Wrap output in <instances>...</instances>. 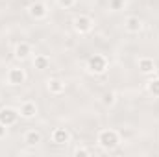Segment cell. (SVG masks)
I'll list each match as a JSON object with an SVG mask.
<instances>
[{
    "label": "cell",
    "mask_w": 159,
    "mask_h": 157,
    "mask_svg": "<svg viewBox=\"0 0 159 157\" xmlns=\"http://www.w3.org/2000/svg\"><path fill=\"white\" fill-rule=\"evenodd\" d=\"M32 63H34V69H37V70H46V69H50V57H48L46 54H35Z\"/></svg>",
    "instance_id": "14"
},
{
    "label": "cell",
    "mask_w": 159,
    "mask_h": 157,
    "mask_svg": "<svg viewBox=\"0 0 159 157\" xmlns=\"http://www.w3.org/2000/svg\"><path fill=\"white\" fill-rule=\"evenodd\" d=\"M74 155H91V150L81 146V148H76V150H74Z\"/></svg>",
    "instance_id": "19"
},
{
    "label": "cell",
    "mask_w": 159,
    "mask_h": 157,
    "mask_svg": "<svg viewBox=\"0 0 159 157\" xmlns=\"http://www.w3.org/2000/svg\"><path fill=\"white\" fill-rule=\"evenodd\" d=\"M102 104H104L106 107H113V105L117 104V92H115V91H106V92L102 94Z\"/></svg>",
    "instance_id": "15"
},
{
    "label": "cell",
    "mask_w": 159,
    "mask_h": 157,
    "mask_svg": "<svg viewBox=\"0 0 159 157\" xmlns=\"http://www.w3.org/2000/svg\"><path fill=\"white\" fill-rule=\"evenodd\" d=\"M28 15L34 20H44L48 17V7H46L44 2H32L28 6Z\"/></svg>",
    "instance_id": "8"
},
{
    "label": "cell",
    "mask_w": 159,
    "mask_h": 157,
    "mask_svg": "<svg viewBox=\"0 0 159 157\" xmlns=\"http://www.w3.org/2000/svg\"><path fill=\"white\" fill-rule=\"evenodd\" d=\"M37 113H39V107H37V104H35L34 100H24V102H20V105H19V115H20V118L32 120V118L37 117Z\"/></svg>",
    "instance_id": "6"
},
{
    "label": "cell",
    "mask_w": 159,
    "mask_h": 157,
    "mask_svg": "<svg viewBox=\"0 0 159 157\" xmlns=\"http://www.w3.org/2000/svg\"><path fill=\"white\" fill-rule=\"evenodd\" d=\"M143 28H144V22H143V19L137 17V15H129V17L124 20V30H126L128 34H141Z\"/></svg>",
    "instance_id": "9"
},
{
    "label": "cell",
    "mask_w": 159,
    "mask_h": 157,
    "mask_svg": "<svg viewBox=\"0 0 159 157\" xmlns=\"http://www.w3.org/2000/svg\"><path fill=\"white\" fill-rule=\"evenodd\" d=\"M7 137V128L4 124H0V139H6Z\"/></svg>",
    "instance_id": "20"
},
{
    "label": "cell",
    "mask_w": 159,
    "mask_h": 157,
    "mask_svg": "<svg viewBox=\"0 0 159 157\" xmlns=\"http://www.w3.org/2000/svg\"><path fill=\"white\" fill-rule=\"evenodd\" d=\"M96 142L100 148L111 152L115 150L117 146L120 144V135L117 129H111V128H106V129H100L98 131V137H96Z\"/></svg>",
    "instance_id": "1"
},
{
    "label": "cell",
    "mask_w": 159,
    "mask_h": 157,
    "mask_svg": "<svg viewBox=\"0 0 159 157\" xmlns=\"http://www.w3.org/2000/svg\"><path fill=\"white\" fill-rule=\"evenodd\" d=\"M146 91H148L152 96L159 98V78L157 76H154L152 79H148V83H146Z\"/></svg>",
    "instance_id": "16"
},
{
    "label": "cell",
    "mask_w": 159,
    "mask_h": 157,
    "mask_svg": "<svg viewBox=\"0 0 159 157\" xmlns=\"http://www.w3.org/2000/svg\"><path fill=\"white\" fill-rule=\"evenodd\" d=\"M154 76H157V78H159V69H156V72H154Z\"/></svg>",
    "instance_id": "21"
},
{
    "label": "cell",
    "mask_w": 159,
    "mask_h": 157,
    "mask_svg": "<svg viewBox=\"0 0 159 157\" xmlns=\"http://www.w3.org/2000/svg\"><path fill=\"white\" fill-rule=\"evenodd\" d=\"M22 141H24L26 146H37V144L43 142V135H41L39 129H28V131L24 133Z\"/></svg>",
    "instance_id": "13"
},
{
    "label": "cell",
    "mask_w": 159,
    "mask_h": 157,
    "mask_svg": "<svg viewBox=\"0 0 159 157\" xmlns=\"http://www.w3.org/2000/svg\"><path fill=\"white\" fill-rule=\"evenodd\" d=\"M72 28L78 32L80 35H85V34H91L93 32V28H94V20H93V17H89V15H78V17H74L72 19Z\"/></svg>",
    "instance_id": "3"
},
{
    "label": "cell",
    "mask_w": 159,
    "mask_h": 157,
    "mask_svg": "<svg viewBox=\"0 0 159 157\" xmlns=\"http://www.w3.org/2000/svg\"><path fill=\"white\" fill-rule=\"evenodd\" d=\"M65 81H61L59 78H48L46 79V91L50 92V94H54V96H59V94H63L65 92Z\"/></svg>",
    "instance_id": "10"
},
{
    "label": "cell",
    "mask_w": 159,
    "mask_h": 157,
    "mask_svg": "<svg viewBox=\"0 0 159 157\" xmlns=\"http://www.w3.org/2000/svg\"><path fill=\"white\" fill-rule=\"evenodd\" d=\"M57 2V6L59 7H63V9H70V7H74L76 6V2L78 0H56Z\"/></svg>",
    "instance_id": "18"
},
{
    "label": "cell",
    "mask_w": 159,
    "mask_h": 157,
    "mask_svg": "<svg viewBox=\"0 0 159 157\" xmlns=\"http://www.w3.org/2000/svg\"><path fill=\"white\" fill-rule=\"evenodd\" d=\"M126 6H128V0H107V7H109V11H124L126 9Z\"/></svg>",
    "instance_id": "17"
},
{
    "label": "cell",
    "mask_w": 159,
    "mask_h": 157,
    "mask_svg": "<svg viewBox=\"0 0 159 157\" xmlns=\"http://www.w3.org/2000/svg\"><path fill=\"white\" fill-rule=\"evenodd\" d=\"M19 109H15V107H9V105H6V107H0V124H4L6 128H11V126H15L17 122H19Z\"/></svg>",
    "instance_id": "4"
},
{
    "label": "cell",
    "mask_w": 159,
    "mask_h": 157,
    "mask_svg": "<svg viewBox=\"0 0 159 157\" xmlns=\"http://www.w3.org/2000/svg\"><path fill=\"white\" fill-rule=\"evenodd\" d=\"M6 81H7V85H13V87L22 85L26 81L24 69H20V67H9L7 72H6Z\"/></svg>",
    "instance_id": "5"
},
{
    "label": "cell",
    "mask_w": 159,
    "mask_h": 157,
    "mask_svg": "<svg viewBox=\"0 0 159 157\" xmlns=\"http://www.w3.org/2000/svg\"><path fill=\"white\" fill-rule=\"evenodd\" d=\"M50 141L56 146H65V144L70 142V131L67 128H54L52 133H50Z\"/></svg>",
    "instance_id": "7"
},
{
    "label": "cell",
    "mask_w": 159,
    "mask_h": 157,
    "mask_svg": "<svg viewBox=\"0 0 159 157\" xmlns=\"http://www.w3.org/2000/svg\"><path fill=\"white\" fill-rule=\"evenodd\" d=\"M87 72H91V74H94V76H102V74H106L107 72V69H109V61H107V57L104 56V54H93L89 59H87Z\"/></svg>",
    "instance_id": "2"
},
{
    "label": "cell",
    "mask_w": 159,
    "mask_h": 157,
    "mask_svg": "<svg viewBox=\"0 0 159 157\" xmlns=\"http://www.w3.org/2000/svg\"><path fill=\"white\" fill-rule=\"evenodd\" d=\"M137 67H139V70H141L143 74H154L156 69H157L156 61H154L152 57H146V56H143V57L137 59Z\"/></svg>",
    "instance_id": "12"
},
{
    "label": "cell",
    "mask_w": 159,
    "mask_h": 157,
    "mask_svg": "<svg viewBox=\"0 0 159 157\" xmlns=\"http://www.w3.org/2000/svg\"><path fill=\"white\" fill-rule=\"evenodd\" d=\"M13 54H15V57H17V59L24 61V59H28V57L32 56V44H30V43H26V41H20V43H17V44H15Z\"/></svg>",
    "instance_id": "11"
}]
</instances>
